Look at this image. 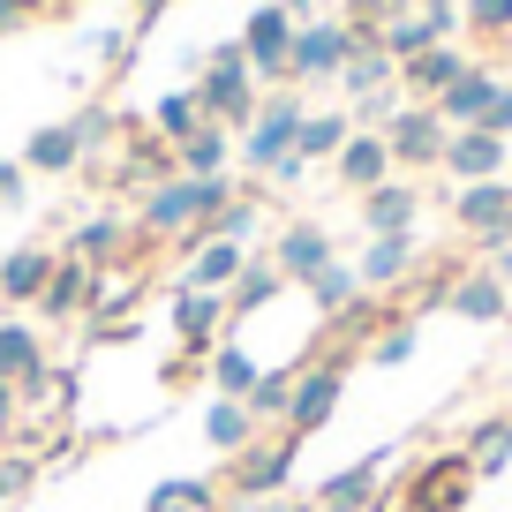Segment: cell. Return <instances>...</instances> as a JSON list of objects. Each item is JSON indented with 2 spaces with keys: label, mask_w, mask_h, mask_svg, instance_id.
<instances>
[{
  "label": "cell",
  "mask_w": 512,
  "mask_h": 512,
  "mask_svg": "<svg viewBox=\"0 0 512 512\" xmlns=\"http://www.w3.org/2000/svg\"><path fill=\"white\" fill-rule=\"evenodd\" d=\"M354 377V354L347 347H309L302 362H294V400H287V422H279V437H294V445H309V437L324 430V422L339 415V392H347Z\"/></svg>",
  "instance_id": "cell-1"
},
{
  "label": "cell",
  "mask_w": 512,
  "mask_h": 512,
  "mask_svg": "<svg viewBox=\"0 0 512 512\" xmlns=\"http://www.w3.org/2000/svg\"><path fill=\"white\" fill-rule=\"evenodd\" d=\"M196 106H204V121L219 128H249L256 121V68L249 53H241V38H226V46H211L204 61H196Z\"/></svg>",
  "instance_id": "cell-2"
},
{
  "label": "cell",
  "mask_w": 512,
  "mask_h": 512,
  "mask_svg": "<svg viewBox=\"0 0 512 512\" xmlns=\"http://www.w3.org/2000/svg\"><path fill=\"white\" fill-rule=\"evenodd\" d=\"M302 121H309L302 91H272L264 106H256V121L241 128V166H249L256 181H272L279 166L294 159V136H302Z\"/></svg>",
  "instance_id": "cell-3"
},
{
  "label": "cell",
  "mask_w": 512,
  "mask_h": 512,
  "mask_svg": "<svg viewBox=\"0 0 512 512\" xmlns=\"http://www.w3.org/2000/svg\"><path fill=\"white\" fill-rule=\"evenodd\" d=\"M354 46H377L362 38L347 16H317L294 31V53H287V83H339V68L354 61Z\"/></svg>",
  "instance_id": "cell-4"
},
{
  "label": "cell",
  "mask_w": 512,
  "mask_h": 512,
  "mask_svg": "<svg viewBox=\"0 0 512 512\" xmlns=\"http://www.w3.org/2000/svg\"><path fill=\"white\" fill-rule=\"evenodd\" d=\"M475 467H467V452H437V460H415V475L400 482V512H467V497H475Z\"/></svg>",
  "instance_id": "cell-5"
},
{
  "label": "cell",
  "mask_w": 512,
  "mask_h": 512,
  "mask_svg": "<svg viewBox=\"0 0 512 512\" xmlns=\"http://www.w3.org/2000/svg\"><path fill=\"white\" fill-rule=\"evenodd\" d=\"M392 460H400V445L354 452L339 475H324V482H317V512H384V482H392Z\"/></svg>",
  "instance_id": "cell-6"
},
{
  "label": "cell",
  "mask_w": 512,
  "mask_h": 512,
  "mask_svg": "<svg viewBox=\"0 0 512 512\" xmlns=\"http://www.w3.org/2000/svg\"><path fill=\"white\" fill-rule=\"evenodd\" d=\"M445 136H452V128L437 121V106H422V98H407V106L384 121V151H392V166H400V174H437Z\"/></svg>",
  "instance_id": "cell-7"
},
{
  "label": "cell",
  "mask_w": 512,
  "mask_h": 512,
  "mask_svg": "<svg viewBox=\"0 0 512 512\" xmlns=\"http://www.w3.org/2000/svg\"><path fill=\"white\" fill-rule=\"evenodd\" d=\"M294 437H272V445H249L241 460H226V497L241 505H264V497H287L294 490Z\"/></svg>",
  "instance_id": "cell-8"
},
{
  "label": "cell",
  "mask_w": 512,
  "mask_h": 512,
  "mask_svg": "<svg viewBox=\"0 0 512 512\" xmlns=\"http://www.w3.org/2000/svg\"><path fill=\"white\" fill-rule=\"evenodd\" d=\"M294 8L287 0H264V8H249V23H241V53H249L256 83H279L287 91V53H294Z\"/></svg>",
  "instance_id": "cell-9"
},
{
  "label": "cell",
  "mask_w": 512,
  "mask_h": 512,
  "mask_svg": "<svg viewBox=\"0 0 512 512\" xmlns=\"http://www.w3.org/2000/svg\"><path fill=\"white\" fill-rule=\"evenodd\" d=\"M264 256L279 264V279H287V287H309L324 264H339V241H332V226H324V219H287Z\"/></svg>",
  "instance_id": "cell-10"
},
{
  "label": "cell",
  "mask_w": 512,
  "mask_h": 512,
  "mask_svg": "<svg viewBox=\"0 0 512 512\" xmlns=\"http://www.w3.org/2000/svg\"><path fill=\"white\" fill-rule=\"evenodd\" d=\"M512 166L505 136H490V128H452L445 136V159H437V174L452 181V189H467V181H497Z\"/></svg>",
  "instance_id": "cell-11"
},
{
  "label": "cell",
  "mask_w": 512,
  "mask_h": 512,
  "mask_svg": "<svg viewBox=\"0 0 512 512\" xmlns=\"http://www.w3.org/2000/svg\"><path fill=\"white\" fill-rule=\"evenodd\" d=\"M136 219H121V211H98V219H76V234H68V256L76 264H91V272H106V264H121L128 249H136Z\"/></svg>",
  "instance_id": "cell-12"
},
{
  "label": "cell",
  "mask_w": 512,
  "mask_h": 512,
  "mask_svg": "<svg viewBox=\"0 0 512 512\" xmlns=\"http://www.w3.org/2000/svg\"><path fill=\"white\" fill-rule=\"evenodd\" d=\"M452 219H460V234H467V241H482V234H505V219H512V174L452 189Z\"/></svg>",
  "instance_id": "cell-13"
},
{
  "label": "cell",
  "mask_w": 512,
  "mask_h": 512,
  "mask_svg": "<svg viewBox=\"0 0 512 512\" xmlns=\"http://www.w3.org/2000/svg\"><path fill=\"white\" fill-rule=\"evenodd\" d=\"M196 226V181L189 174H174L166 189H151L144 204H136V234L144 241H174V234H189Z\"/></svg>",
  "instance_id": "cell-14"
},
{
  "label": "cell",
  "mask_w": 512,
  "mask_h": 512,
  "mask_svg": "<svg viewBox=\"0 0 512 512\" xmlns=\"http://www.w3.org/2000/svg\"><path fill=\"white\" fill-rule=\"evenodd\" d=\"M467 68H475V53H467V46H430V53H415V61L400 68V91L422 98V106H437V98H445Z\"/></svg>",
  "instance_id": "cell-15"
},
{
  "label": "cell",
  "mask_w": 512,
  "mask_h": 512,
  "mask_svg": "<svg viewBox=\"0 0 512 512\" xmlns=\"http://www.w3.org/2000/svg\"><path fill=\"white\" fill-rule=\"evenodd\" d=\"M415 219H422V189L415 181H377V189L362 196V234L377 241V234H415Z\"/></svg>",
  "instance_id": "cell-16"
},
{
  "label": "cell",
  "mask_w": 512,
  "mask_h": 512,
  "mask_svg": "<svg viewBox=\"0 0 512 512\" xmlns=\"http://www.w3.org/2000/svg\"><path fill=\"white\" fill-rule=\"evenodd\" d=\"M106 287V279L91 272V264H76V256H61L53 264V279H46V294H38V317L46 324H76L83 309H91V294Z\"/></svg>",
  "instance_id": "cell-17"
},
{
  "label": "cell",
  "mask_w": 512,
  "mask_h": 512,
  "mask_svg": "<svg viewBox=\"0 0 512 512\" xmlns=\"http://www.w3.org/2000/svg\"><path fill=\"white\" fill-rule=\"evenodd\" d=\"M415 264H422V234H377V241L362 249V264H354V272H362L369 294H392Z\"/></svg>",
  "instance_id": "cell-18"
},
{
  "label": "cell",
  "mask_w": 512,
  "mask_h": 512,
  "mask_svg": "<svg viewBox=\"0 0 512 512\" xmlns=\"http://www.w3.org/2000/svg\"><path fill=\"white\" fill-rule=\"evenodd\" d=\"M332 174L347 181L354 196H369L377 181H392V174H400V166H392V151H384V136H377V128H354V136H347V151L332 159Z\"/></svg>",
  "instance_id": "cell-19"
},
{
  "label": "cell",
  "mask_w": 512,
  "mask_h": 512,
  "mask_svg": "<svg viewBox=\"0 0 512 512\" xmlns=\"http://www.w3.org/2000/svg\"><path fill=\"white\" fill-rule=\"evenodd\" d=\"M452 317H460V324H505L512 317V294L497 287L490 264H467V272H460V287H452Z\"/></svg>",
  "instance_id": "cell-20"
},
{
  "label": "cell",
  "mask_w": 512,
  "mask_h": 512,
  "mask_svg": "<svg viewBox=\"0 0 512 512\" xmlns=\"http://www.w3.org/2000/svg\"><path fill=\"white\" fill-rule=\"evenodd\" d=\"M181 174V159H174V144H159V136H128V151H121V189H136V196H151V189H166V181Z\"/></svg>",
  "instance_id": "cell-21"
},
{
  "label": "cell",
  "mask_w": 512,
  "mask_h": 512,
  "mask_svg": "<svg viewBox=\"0 0 512 512\" xmlns=\"http://www.w3.org/2000/svg\"><path fill=\"white\" fill-rule=\"evenodd\" d=\"M53 264H61L53 249H16V256H0V302H8V309H38Z\"/></svg>",
  "instance_id": "cell-22"
},
{
  "label": "cell",
  "mask_w": 512,
  "mask_h": 512,
  "mask_svg": "<svg viewBox=\"0 0 512 512\" xmlns=\"http://www.w3.org/2000/svg\"><path fill=\"white\" fill-rule=\"evenodd\" d=\"M174 159H181V174H189V181H211V174H226V166L241 159V144H234V128L204 121L196 136H181V144H174Z\"/></svg>",
  "instance_id": "cell-23"
},
{
  "label": "cell",
  "mask_w": 512,
  "mask_h": 512,
  "mask_svg": "<svg viewBox=\"0 0 512 512\" xmlns=\"http://www.w3.org/2000/svg\"><path fill=\"white\" fill-rule=\"evenodd\" d=\"M279 294H287V279H279V264L272 256H249V264H241V279L234 287H226V317H256V309H272Z\"/></svg>",
  "instance_id": "cell-24"
},
{
  "label": "cell",
  "mask_w": 512,
  "mask_h": 512,
  "mask_svg": "<svg viewBox=\"0 0 512 512\" xmlns=\"http://www.w3.org/2000/svg\"><path fill=\"white\" fill-rule=\"evenodd\" d=\"M490 98H497V76H490V68H467V76L460 83H452V91L445 98H437V121H445V128H482V113H490Z\"/></svg>",
  "instance_id": "cell-25"
},
{
  "label": "cell",
  "mask_w": 512,
  "mask_h": 512,
  "mask_svg": "<svg viewBox=\"0 0 512 512\" xmlns=\"http://www.w3.org/2000/svg\"><path fill=\"white\" fill-rule=\"evenodd\" d=\"M460 452H467V467H475V482H497L512 467V415H482Z\"/></svg>",
  "instance_id": "cell-26"
},
{
  "label": "cell",
  "mask_w": 512,
  "mask_h": 512,
  "mask_svg": "<svg viewBox=\"0 0 512 512\" xmlns=\"http://www.w3.org/2000/svg\"><path fill=\"white\" fill-rule=\"evenodd\" d=\"M23 166H31V174H76V166H83L76 128H68V121H46V128H31V144H23Z\"/></svg>",
  "instance_id": "cell-27"
},
{
  "label": "cell",
  "mask_w": 512,
  "mask_h": 512,
  "mask_svg": "<svg viewBox=\"0 0 512 512\" xmlns=\"http://www.w3.org/2000/svg\"><path fill=\"white\" fill-rule=\"evenodd\" d=\"M204 445L226 452V460H241V452L256 445V415H249L241 400H211V407H204Z\"/></svg>",
  "instance_id": "cell-28"
},
{
  "label": "cell",
  "mask_w": 512,
  "mask_h": 512,
  "mask_svg": "<svg viewBox=\"0 0 512 512\" xmlns=\"http://www.w3.org/2000/svg\"><path fill=\"white\" fill-rule=\"evenodd\" d=\"M347 136H354V113H332V106H317L302 121V136H294V159L302 166H317V159H339L347 151Z\"/></svg>",
  "instance_id": "cell-29"
},
{
  "label": "cell",
  "mask_w": 512,
  "mask_h": 512,
  "mask_svg": "<svg viewBox=\"0 0 512 512\" xmlns=\"http://www.w3.org/2000/svg\"><path fill=\"white\" fill-rule=\"evenodd\" d=\"M392 83H400V61H392L384 46H354V61L339 68V91H347L354 106H362V98H377V91H392Z\"/></svg>",
  "instance_id": "cell-30"
},
{
  "label": "cell",
  "mask_w": 512,
  "mask_h": 512,
  "mask_svg": "<svg viewBox=\"0 0 512 512\" xmlns=\"http://www.w3.org/2000/svg\"><path fill=\"white\" fill-rule=\"evenodd\" d=\"M302 294H309V302H317V324H332V317H347V309L362 302L369 287H362V272H354V264H324V272L309 279Z\"/></svg>",
  "instance_id": "cell-31"
},
{
  "label": "cell",
  "mask_w": 512,
  "mask_h": 512,
  "mask_svg": "<svg viewBox=\"0 0 512 512\" xmlns=\"http://www.w3.org/2000/svg\"><path fill=\"white\" fill-rule=\"evenodd\" d=\"M219 505H226V490L211 475H174L144 497V512H219Z\"/></svg>",
  "instance_id": "cell-32"
},
{
  "label": "cell",
  "mask_w": 512,
  "mask_h": 512,
  "mask_svg": "<svg viewBox=\"0 0 512 512\" xmlns=\"http://www.w3.org/2000/svg\"><path fill=\"white\" fill-rule=\"evenodd\" d=\"M211 392H219V400H249V384L264 377V369H256V354L241 347V339H219V354H211Z\"/></svg>",
  "instance_id": "cell-33"
},
{
  "label": "cell",
  "mask_w": 512,
  "mask_h": 512,
  "mask_svg": "<svg viewBox=\"0 0 512 512\" xmlns=\"http://www.w3.org/2000/svg\"><path fill=\"white\" fill-rule=\"evenodd\" d=\"M38 369H46V339L31 332V324H0V377L8 384H23V377H38Z\"/></svg>",
  "instance_id": "cell-34"
},
{
  "label": "cell",
  "mask_w": 512,
  "mask_h": 512,
  "mask_svg": "<svg viewBox=\"0 0 512 512\" xmlns=\"http://www.w3.org/2000/svg\"><path fill=\"white\" fill-rule=\"evenodd\" d=\"M144 294H151L144 279H128V287H98V294H91V309H83V332L98 339V332H113V324H128L136 309H144Z\"/></svg>",
  "instance_id": "cell-35"
},
{
  "label": "cell",
  "mask_w": 512,
  "mask_h": 512,
  "mask_svg": "<svg viewBox=\"0 0 512 512\" xmlns=\"http://www.w3.org/2000/svg\"><path fill=\"white\" fill-rule=\"evenodd\" d=\"M196 128H204V106H196V83H189V91H166L159 106H151V136H159V144H181V136H196Z\"/></svg>",
  "instance_id": "cell-36"
},
{
  "label": "cell",
  "mask_w": 512,
  "mask_h": 512,
  "mask_svg": "<svg viewBox=\"0 0 512 512\" xmlns=\"http://www.w3.org/2000/svg\"><path fill=\"white\" fill-rule=\"evenodd\" d=\"M287 400H294V369H264V377L249 384V415H256V430H264V422H287Z\"/></svg>",
  "instance_id": "cell-37"
},
{
  "label": "cell",
  "mask_w": 512,
  "mask_h": 512,
  "mask_svg": "<svg viewBox=\"0 0 512 512\" xmlns=\"http://www.w3.org/2000/svg\"><path fill=\"white\" fill-rule=\"evenodd\" d=\"M415 347H422V339H415V317H392L377 339H369V369H407V362H415Z\"/></svg>",
  "instance_id": "cell-38"
},
{
  "label": "cell",
  "mask_w": 512,
  "mask_h": 512,
  "mask_svg": "<svg viewBox=\"0 0 512 512\" xmlns=\"http://www.w3.org/2000/svg\"><path fill=\"white\" fill-rule=\"evenodd\" d=\"M68 128H76L83 159H91V151H106L113 136H121V113H113V106H76V113H68Z\"/></svg>",
  "instance_id": "cell-39"
},
{
  "label": "cell",
  "mask_w": 512,
  "mask_h": 512,
  "mask_svg": "<svg viewBox=\"0 0 512 512\" xmlns=\"http://www.w3.org/2000/svg\"><path fill=\"white\" fill-rule=\"evenodd\" d=\"M467 264H437L430 279H422L415 294H407V317H437V309H452V287H460Z\"/></svg>",
  "instance_id": "cell-40"
},
{
  "label": "cell",
  "mask_w": 512,
  "mask_h": 512,
  "mask_svg": "<svg viewBox=\"0 0 512 512\" xmlns=\"http://www.w3.org/2000/svg\"><path fill=\"white\" fill-rule=\"evenodd\" d=\"M204 234L241 241V249H249V234H264V211H256V196H234V204H226L219 219H204Z\"/></svg>",
  "instance_id": "cell-41"
},
{
  "label": "cell",
  "mask_w": 512,
  "mask_h": 512,
  "mask_svg": "<svg viewBox=\"0 0 512 512\" xmlns=\"http://www.w3.org/2000/svg\"><path fill=\"white\" fill-rule=\"evenodd\" d=\"M31 482H38V460H31V452H0V505H16Z\"/></svg>",
  "instance_id": "cell-42"
},
{
  "label": "cell",
  "mask_w": 512,
  "mask_h": 512,
  "mask_svg": "<svg viewBox=\"0 0 512 512\" xmlns=\"http://www.w3.org/2000/svg\"><path fill=\"white\" fill-rule=\"evenodd\" d=\"M460 8H467V31H490V38L512 31V0H460Z\"/></svg>",
  "instance_id": "cell-43"
},
{
  "label": "cell",
  "mask_w": 512,
  "mask_h": 512,
  "mask_svg": "<svg viewBox=\"0 0 512 512\" xmlns=\"http://www.w3.org/2000/svg\"><path fill=\"white\" fill-rule=\"evenodd\" d=\"M475 249H482V264H490V272H497V287L512 294V241H505V234H482Z\"/></svg>",
  "instance_id": "cell-44"
},
{
  "label": "cell",
  "mask_w": 512,
  "mask_h": 512,
  "mask_svg": "<svg viewBox=\"0 0 512 512\" xmlns=\"http://www.w3.org/2000/svg\"><path fill=\"white\" fill-rule=\"evenodd\" d=\"M31 196V166L23 159H0V204H23Z\"/></svg>",
  "instance_id": "cell-45"
},
{
  "label": "cell",
  "mask_w": 512,
  "mask_h": 512,
  "mask_svg": "<svg viewBox=\"0 0 512 512\" xmlns=\"http://www.w3.org/2000/svg\"><path fill=\"white\" fill-rule=\"evenodd\" d=\"M76 400H83V369H53V400H46V407L76 415Z\"/></svg>",
  "instance_id": "cell-46"
},
{
  "label": "cell",
  "mask_w": 512,
  "mask_h": 512,
  "mask_svg": "<svg viewBox=\"0 0 512 512\" xmlns=\"http://www.w3.org/2000/svg\"><path fill=\"white\" fill-rule=\"evenodd\" d=\"M482 128H490V136H512V83H497V98H490V113H482Z\"/></svg>",
  "instance_id": "cell-47"
},
{
  "label": "cell",
  "mask_w": 512,
  "mask_h": 512,
  "mask_svg": "<svg viewBox=\"0 0 512 512\" xmlns=\"http://www.w3.org/2000/svg\"><path fill=\"white\" fill-rule=\"evenodd\" d=\"M16 415H23V400H16V384L0 377V437H16Z\"/></svg>",
  "instance_id": "cell-48"
},
{
  "label": "cell",
  "mask_w": 512,
  "mask_h": 512,
  "mask_svg": "<svg viewBox=\"0 0 512 512\" xmlns=\"http://www.w3.org/2000/svg\"><path fill=\"white\" fill-rule=\"evenodd\" d=\"M23 23H31V8H23V0H0V38H16Z\"/></svg>",
  "instance_id": "cell-49"
},
{
  "label": "cell",
  "mask_w": 512,
  "mask_h": 512,
  "mask_svg": "<svg viewBox=\"0 0 512 512\" xmlns=\"http://www.w3.org/2000/svg\"><path fill=\"white\" fill-rule=\"evenodd\" d=\"M249 512H317V505H309V497H294V490H287V497H264V505H249Z\"/></svg>",
  "instance_id": "cell-50"
},
{
  "label": "cell",
  "mask_w": 512,
  "mask_h": 512,
  "mask_svg": "<svg viewBox=\"0 0 512 512\" xmlns=\"http://www.w3.org/2000/svg\"><path fill=\"white\" fill-rule=\"evenodd\" d=\"M166 8H174V0H136V23H159Z\"/></svg>",
  "instance_id": "cell-51"
},
{
  "label": "cell",
  "mask_w": 512,
  "mask_h": 512,
  "mask_svg": "<svg viewBox=\"0 0 512 512\" xmlns=\"http://www.w3.org/2000/svg\"><path fill=\"white\" fill-rule=\"evenodd\" d=\"M23 8H46V0H23Z\"/></svg>",
  "instance_id": "cell-52"
},
{
  "label": "cell",
  "mask_w": 512,
  "mask_h": 512,
  "mask_svg": "<svg viewBox=\"0 0 512 512\" xmlns=\"http://www.w3.org/2000/svg\"><path fill=\"white\" fill-rule=\"evenodd\" d=\"M347 8H369V0H347Z\"/></svg>",
  "instance_id": "cell-53"
},
{
  "label": "cell",
  "mask_w": 512,
  "mask_h": 512,
  "mask_svg": "<svg viewBox=\"0 0 512 512\" xmlns=\"http://www.w3.org/2000/svg\"><path fill=\"white\" fill-rule=\"evenodd\" d=\"M505 241H512V219H505Z\"/></svg>",
  "instance_id": "cell-54"
},
{
  "label": "cell",
  "mask_w": 512,
  "mask_h": 512,
  "mask_svg": "<svg viewBox=\"0 0 512 512\" xmlns=\"http://www.w3.org/2000/svg\"><path fill=\"white\" fill-rule=\"evenodd\" d=\"M0 445H8V437H0Z\"/></svg>",
  "instance_id": "cell-55"
},
{
  "label": "cell",
  "mask_w": 512,
  "mask_h": 512,
  "mask_svg": "<svg viewBox=\"0 0 512 512\" xmlns=\"http://www.w3.org/2000/svg\"><path fill=\"white\" fill-rule=\"evenodd\" d=\"M0 256H8V249H0Z\"/></svg>",
  "instance_id": "cell-56"
}]
</instances>
